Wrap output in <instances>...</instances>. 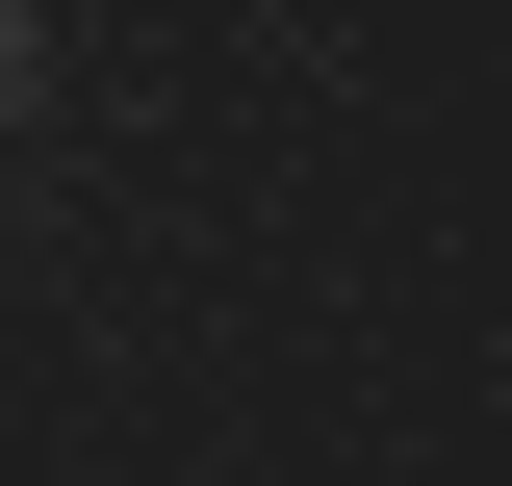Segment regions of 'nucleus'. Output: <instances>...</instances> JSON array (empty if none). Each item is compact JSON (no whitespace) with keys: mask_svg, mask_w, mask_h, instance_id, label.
<instances>
[{"mask_svg":"<svg viewBox=\"0 0 512 486\" xmlns=\"http://www.w3.org/2000/svg\"><path fill=\"white\" fill-rule=\"evenodd\" d=\"M0 77H26V26H0Z\"/></svg>","mask_w":512,"mask_h":486,"instance_id":"obj_1","label":"nucleus"}]
</instances>
